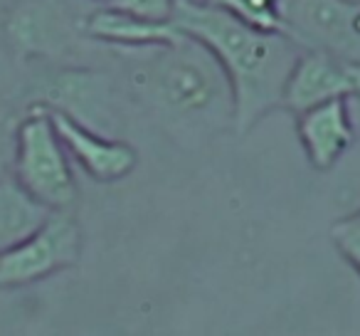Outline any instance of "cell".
Returning a JSON list of instances; mask_svg holds the SVG:
<instances>
[{"label": "cell", "mask_w": 360, "mask_h": 336, "mask_svg": "<svg viewBox=\"0 0 360 336\" xmlns=\"http://www.w3.org/2000/svg\"><path fill=\"white\" fill-rule=\"evenodd\" d=\"M50 116L67 154L96 183H116L121 178L131 176L134 168L139 166V154L126 141L99 134V131L89 129L86 124L57 109H50Z\"/></svg>", "instance_id": "obj_9"}, {"label": "cell", "mask_w": 360, "mask_h": 336, "mask_svg": "<svg viewBox=\"0 0 360 336\" xmlns=\"http://www.w3.org/2000/svg\"><path fill=\"white\" fill-rule=\"evenodd\" d=\"M94 3H109V0H94Z\"/></svg>", "instance_id": "obj_18"}, {"label": "cell", "mask_w": 360, "mask_h": 336, "mask_svg": "<svg viewBox=\"0 0 360 336\" xmlns=\"http://www.w3.org/2000/svg\"><path fill=\"white\" fill-rule=\"evenodd\" d=\"M13 178L50 211H70L77 201V181L70 154L52 124L50 109L30 104L22 109L15 129Z\"/></svg>", "instance_id": "obj_3"}, {"label": "cell", "mask_w": 360, "mask_h": 336, "mask_svg": "<svg viewBox=\"0 0 360 336\" xmlns=\"http://www.w3.org/2000/svg\"><path fill=\"white\" fill-rule=\"evenodd\" d=\"M175 3L178 0H109V6L116 11L134 13L148 20H173Z\"/></svg>", "instance_id": "obj_16"}, {"label": "cell", "mask_w": 360, "mask_h": 336, "mask_svg": "<svg viewBox=\"0 0 360 336\" xmlns=\"http://www.w3.org/2000/svg\"><path fill=\"white\" fill-rule=\"evenodd\" d=\"M79 30L86 40H96L111 50H136V47H153L178 40L183 32L173 20H148L134 13L116 11V8H96L82 15Z\"/></svg>", "instance_id": "obj_11"}, {"label": "cell", "mask_w": 360, "mask_h": 336, "mask_svg": "<svg viewBox=\"0 0 360 336\" xmlns=\"http://www.w3.org/2000/svg\"><path fill=\"white\" fill-rule=\"evenodd\" d=\"M139 106L180 144H205L235 126L232 85L217 57L191 35L136 50H116Z\"/></svg>", "instance_id": "obj_1"}, {"label": "cell", "mask_w": 360, "mask_h": 336, "mask_svg": "<svg viewBox=\"0 0 360 336\" xmlns=\"http://www.w3.org/2000/svg\"><path fill=\"white\" fill-rule=\"evenodd\" d=\"M212 6H220L237 20L252 27L269 32H284V13L281 0H207Z\"/></svg>", "instance_id": "obj_13"}, {"label": "cell", "mask_w": 360, "mask_h": 336, "mask_svg": "<svg viewBox=\"0 0 360 336\" xmlns=\"http://www.w3.org/2000/svg\"><path fill=\"white\" fill-rule=\"evenodd\" d=\"M173 23L217 57L232 85L235 131L245 136L257 121L281 106L284 87L301 47L284 32H269L237 20L207 0H178Z\"/></svg>", "instance_id": "obj_2"}, {"label": "cell", "mask_w": 360, "mask_h": 336, "mask_svg": "<svg viewBox=\"0 0 360 336\" xmlns=\"http://www.w3.org/2000/svg\"><path fill=\"white\" fill-rule=\"evenodd\" d=\"M50 213V208L37 203L13 178V173L0 178V252L25 240L35 228L45 223Z\"/></svg>", "instance_id": "obj_12"}, {"label": "cell", "mask_w": 360, "mask_h": 336, "mask_svg": "<svg viewBox=\"0 0 360 336\" xmlns=\"http://www.w3.org/2000/svg\"><path fill=\"white\" fill-rule=\"evenodd\" d=\"M330 99H360V62L321 50H301L286 80L281 106L299 114Z\"/></svg>", "instance_id": "obj_8"}, {"label": "cell", "mask_w": 360, "mask_h": 336, "mask_svg": "<svg viewBox=\"0 0 360 336\" xmlns=\"http://www.w3.org/2000/svg\"><path fill=\"white\" fill-rule=\"evenodd\" d=\"M284 35L301 50L360 62V0H281Z\"/></svg>", "instance_id": "obj_7"}, {"label": "cell", "mask_w": 360, "mask_h": 336, "mask_svg": "<svg viewBox=\"0 0 360 336\" xmlns=\"http://www.w3.org/2000/svg\"><path fill=\"white\" fill-rule=\"evenodd\" d=\"M25 97V106L42 104L47 109H57L99 134L111 136L119 126L114 80L99 70L67 67L62 62L57 70L37 75Z\"/></svg>", "instance_id": "obj_5"}, {"label": "cell", "mask_w": 360, "mask_h": 336, "mask_svg": "<svg viewBox=\"0 0 360 336\" xmlns=\"http://www.w3.org/2000/svg\"><path fill=\"white\" fill-rule=\"evenodd\" d=\"M22 111L13 106L0 104V178L8 176L13 168V154H15V129Z\"/></svg>", "instance_id": "obj_15"}, {"label": "cell", "mask_w": 360, "mask_h": 336, "mask_svg": "<svg viewBox=\"0 0 360 336\" xmlns=\"http://www.w3.org/2000/svg\"><path fill=\"white\" fill-rule=\"evenodd\" d=\"M82 15L67 0H11L0 11V30L18 62H65L77 45Z\"/></svg>", "instance_id": "obj_4"}, {"label": "cell", "mask_w": 360, "mask_h": 336, "mask_svg": "<svg viewBox=\"0 0 360 336\" xmlns=\"http://www.w3.org/2000/svg\"><path fill=\"white\" fill-rule=\"evenodd\" d=\"M8 3H11V0H0V11H3V8H6Z\"/></svg>", "instance_id": "obj_17"}, {"label": "cell", "mask_w": 360, "mask_h": 336, "mask_svg": "<svg viewBox=\"0 0 360 336\" xmlns=\"http://www.w3.org/2000/svg\"><path fill=\"white\" fill-rule=\"evenodd\" d=\"M296 136L316 171H330L355 141L348 99H330L299 111Z\"/></svg>", "instance_id": "obj_10"}, {"label": "cell", "mask_w": 360, "mask_h": 336, "mask_svg": "<svg viewBox=\"0 0 360 336\" xmlns=\"http://www.w3.org/2000/svg\"><path fill=\"white\" fill-rule=\"evenodd\" d=\"M82 228L70 211H52L25 240L0 252V290H20L82 260Z\"/></svg>", "instance_id": "obj_6"}, {"label": "cell", "mask_w": 360, "mask_h": 336, "mask_svg": "<svg viewBox=\"0 0 360 336\" xmlns=\"http://www.w3.org/2000/svg\"><path fill=\"white\" fill-rule=\"evenodd\" d=\"M330 240L338 247V252L350 262L360 275V211L353 216H345L330 225Z\"/></svg>", "instance_id": "obj_14"}]
</instances>
